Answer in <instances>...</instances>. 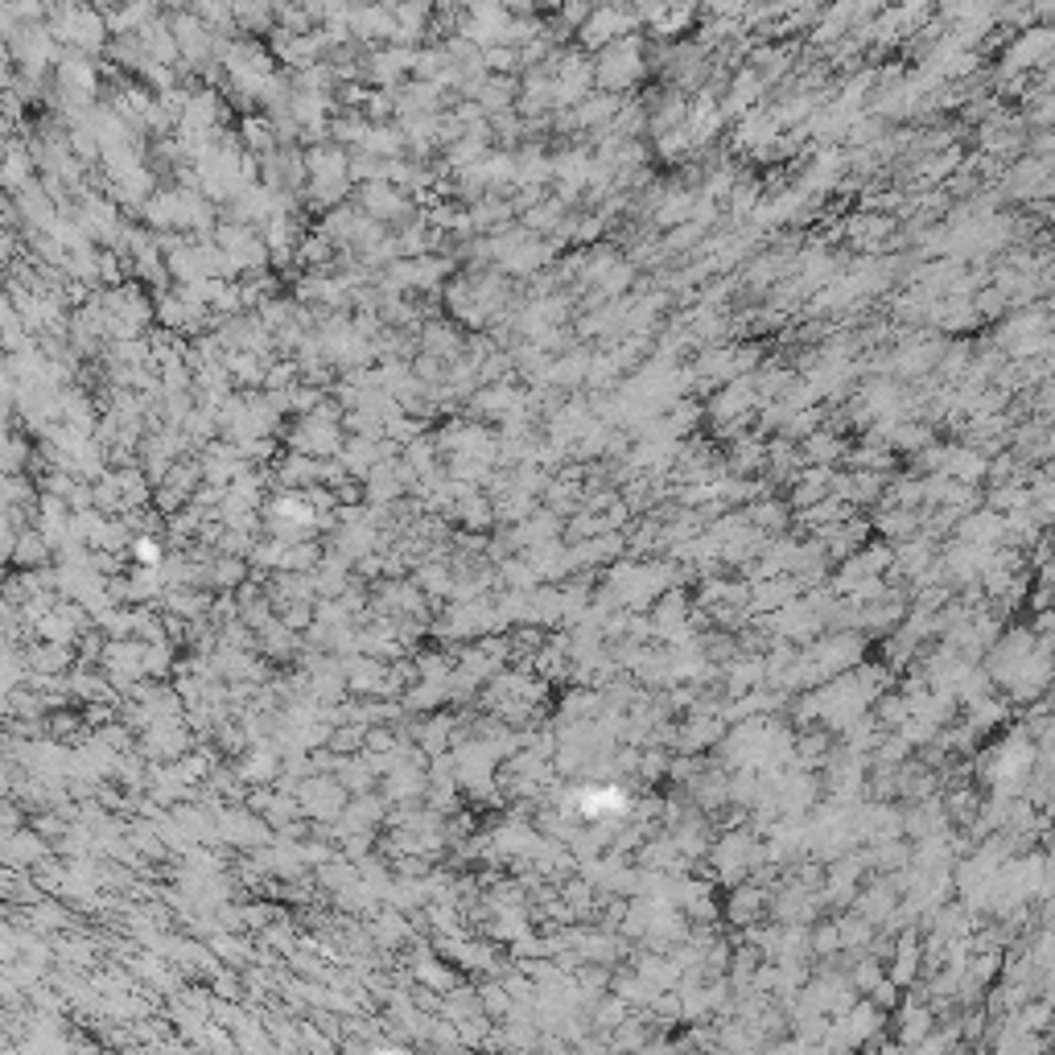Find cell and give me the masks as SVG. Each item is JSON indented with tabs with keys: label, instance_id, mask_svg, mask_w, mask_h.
I'll return each instance as SVG.
<instances>
[{
	"label": "cell",
	"instance_id": "8",
	"mask_svg": "<svg viewBox=\"0 0 1055 1055\" xmlns=\"http://www.w3.org/2000/svg\"><path fill=\"white\" fill-rule=\"evenodd\" d=\"M132 557L141 561V569H157V565L165 561V553H161V544H157V540H149V536H141V540H132Z\"/></svg>",
	"mask_w": 1055,
	"mask_h": 1055
},
{
	"label": "cell",
	"instance_id": "1",
	"mask_svg": "<svg viewBox=\"0 0 1055 1055\" xmlns=\"http://www.w3.org/2000/svg\"><path fill=\"white\" fill-rule=\"evenodd\" d=\"M46 29L54 33V42H66V50H79V54H95L108 46V25H104V13L95 9H79V5H58V9H46Z\"/></svg>",
	"mask_w": 1055,
	"mask_h": 1055
},
{
	"label": "cell",
	"instance_id": "9",
	"mask_svg": "<svg viewBox=\"0 0 1055 1055\" xmlns=\"http://www.w3.org/2000/svg\"><path fill=\"white\" fill-rule=\"evenodd\" d=\"M380 1055H400V1051H380Z\"/></svg>",
	"mask_w": 1055,
	"mask_h": 1055
},
{
	"label": "cell",
	"instance_id": "4",
	"mask_svg": "<svg viewBox=\"0 0 1055 1055\" xmlns=\"http://www.w3.org/2000/svg\"><path fill=\"white\" fill-rule=\"evenodd\" d=\"M33 153H29V141H17V136H9V145L5 153H0V190H9L17 194L21 186L33 182Z\"/></svg>",
	"mask_w": 1055,
	"mask_h": 1055
},
{
	"label": "cell",
	"instance_id": "2",
	"mask_svg": "<svg viewBox=\"0 0 1055 1055\" xmlns=\"http://www.w3.org/2000/svg\"><path fill=\"white\" fill-rule=\"evenodd\" d=\"M75 223L87 231V240H104L112 248L116 231H120V211L112 198H99V194H79V207H75Z\"/></svg>",
	"mask_w": 1055,
	"mask_h": 1055
},
{
	"label": "cell",
	"instance_id": "6",
	"mask_svg": "<svg viewBox=\"0 0 1055 1055\" xmlns=\"http://www.w3.org/2000/svg\"><path fill=\"white\" fill-rule=\"evenodd\" d=\"M108 479L116 483V491H120V503H124V512L128 507H141L145 499H149V479H145V470L141 466H124V470H112Z\"/></svg>",
	"mask_w": 1055,
	"mask_h": 1055
},
{
	"label": "cell",
	"instance_id": "3",
	"mask_svg": "<svg viewBox=\"0 0 1055 1055\" xmlns=\"http://www.w3.org/2000/svg\"><path fill=\"white\" fill-rule=\"evenodd\" d=\"M13 211H17V223L33 235V231H50V227H54V219H58V202L42 190L38 178H33L29 186H21V190L13 194Z\"/></svg>",
	"mask_w": 1055,
	"mask_h": 1055
},
{
	"label": "cell",
	"instance_id": "5",
	"mask_svg": "<svg viewBox=\"0 0 1055 1055\" xmlns=\"http://www.w3.org/2000/svg\"><path fill=\"white\" fill-rule=\"evenodd\" d=\"M50 544H46V536L33 528V524H25V528H17V540H13V553H9V561H17L21 569H42L46 561H50Z\"/></svg>",
	"mask_w": 1055,
	"mask_h": 1055
},
{
	"label": "cell",
	"instance_id": "7",
	"mask_svg": "<svg viewBox=\"0 0 1055 1055\" xmlns=\"http://www.w3.org/2000/svg\"><path fill=\"white\" fill-rule=\"evenodd\" d=\"M244 145L252 149V153H277V132H272V120H244Z\"/></svg>",
	"mask_w": 1055,
	"mask_h": 1055
}]
</instances>
